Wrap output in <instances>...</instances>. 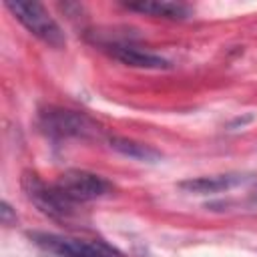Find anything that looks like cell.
<instances>
[{"label":"cell","mask_w":257,"mask_h":257,"mask_svg":"<svg viewBox=\"0 0 257 257\" xmlns=\"http://www.w3.org/2000/svg\"><path fill=\"white\" fill-rule=\"evenodd\" d=\"M22 191L26 195V199L46 217L54 219V221H70L74 219L78 213H76V205L72 201H68L60 189L52 183H46L40 179V175L32 173V171H26L22 175Z\"/></svg>","instance_id":"3957f363"},{"label":"cell","mask_w":257,"mask_h":257,"mask_svg":"<svg viewBox=\"0 0 257 257\" xmlns=\"http://www.w3.org/2000/svg\"><path fill=\"white\" fill-rule=\"evenodd\" d=\"M0 213H2V223H4V225H10V221H12V219L16 221V215L12 213V209H10V205H8L6 201L2 203V209H0Z\"/></svg>","instance_id":"30bf717a"},{"label":"cell","mask_w":257,"mask_h":257,"mask_svg":"<svg viewBox=\"0 0 257 257\" xmlns=\"http://www.w3.org/2000/svg\"><path fill=\"white\" fill-rule=\"evenodd\" d=\"M128 10L149 14L155 18L165 20H187L193 16V8L183 2H171V0H143V2H126Z\"/></svg>","instance_id":"ba28073f"},{"label":"cell","mask_w":257,"mask_h":257,"mask_svg":"<svg viewBox=\"0 0 257 257\" xmlns=\"http://www.w3.org/2000/svg\"><path fill=\"white\" fill-rule=\"evenodd\" d=\"M251 195H253V199H255V201H257V185H255V187H253V193H251Z\"/></svg>","instance_id":"8fae6325"},{"label":"cell","mask_w":257,"mask_h":257,"mask_svg":"<svg viewBox=\"0 0 257 257\" xmlns=\"http://www.w3.org/2000/svg\"><path fill=\"white\" fill-rule=\"evenodd\" d=\"M28 237L46 257H126L102 239H78L44 231H34Z\"/></svg>","instance_id":"6da1fadb"},{"label":"cell","mask_w":257,"mask_h":257,"mask_svg":"<svg viewBox=\"0 0 257 257\" xmlns=\"http://www.w3.org/2000/svg\"><path fill=\"white\" fill-rule=\"evenodd\" d=\"M249 181V177L239 175V173H227V175H209V177H195L179 183V189L195 195H211V193H221L229 191L237 185H243Z\"/></svg>","instance_id":"52a82bcc"},{"label":"cell","mask_w":257,"mask_h":257,"mask_svg":"<svg viewBox=\"0 0 257 257\" xmlns=\"http://www.w3.org/2000/svg\"><path fill=\"white\" fill-rule=\"evenodd\" d=\"M110 56L116 58L118 62L133 66V68H147V70H165L171 68V60H167L161 54L149 52V50H141L133 44H122V42H112L106 46Z\"/></svg>","instance_id":"8992f818"},{"label":"cell","mask_w":257,"mask_h":257,"mask_svg":"<svg viewBox=\"0 0 257 257\" xmlns=\"http://www.w3.org/2000/svg\"><path fill=\"white\" fill-rule=\"evenodd\" d=\"M54 185L74 205L96 201V199H102L108 193H112V185L104 177L90 173V171H82V169H70V171L62 173Z\"/></svg>","instance_id":"5b68a950"},{"label":"cell","mask_w":257,"mask_h":257,"mask_svg":"<svg viewBox=\"0 0 257 257\" xmlns=\"http://www.w3.org/2000/svg\"><path fill=\"white\" fill-rule=\"evenodd\" d=\"M108 143L116 153H120V155H124L128 159L141 161V163H157L163 157L155 147H151L147 143H139V141L126 139V137H110Z\"/></svg>","instance_id":"9c48e42d"},{"label":"cell","mask_w":257,"mask_h":257,"mask_svg":"<svg viewBox=\"0 0 257 257\" xmlns=\"http://www.w3.org/2000/svg\"><path fill=\"white\" fill-rule=\"evenodd\" d=\"M6 8L16 16V20L38 40L52 48H62L66 44V36L58 22L48 14V10L40 2L26 0H8Z\"/></svg>","instance_id":"277c9868"},{"label":"cell","mask_w":257,"mask_h":257,"mask_svg":"<svg viewBox=\"0 0 257 257\" xmlns=\"http://www.w3.org/2000/svg\"><path fill=\"white\" fill-rule=\"evenodd\" d=\"M38 126L52 139H100L102 126L84 112L60 106H46L38 114Z\"/></svg>","instance_id":"7a4b0ae2"}]
</instances>
